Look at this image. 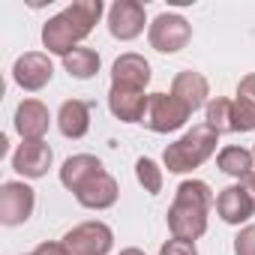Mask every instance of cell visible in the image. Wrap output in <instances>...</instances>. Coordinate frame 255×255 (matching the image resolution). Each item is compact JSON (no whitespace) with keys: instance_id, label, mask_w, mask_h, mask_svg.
Here are the masks:
<instances>
[{"instance_id":"6da1fadb","label":"cell","mask_w":255,"mask_h":255,"mask_svg":"<svg viewBox=\"0 0 255 255\" xmlns=\"http://www.w3.org/2000/svg\"><path fill=\"white\" fill-rule=\"evenodd\" d=\"M102 0H75L63 12L48 18L42 27V45L48 48V54L66 57L69 51H75L78 42L93 33L96 21L102 18Z\"/></svg>"},{"instance_id":"7a4b0ae2","label":"cell","mask_w":255,"mask_h":255,"mask_svg":"<svg viewBox=\"0 0 255 255\" xmlns=\"http://www.w3.org/2000/svg\"><path fill=\"white\" fill-rule=\"evenodd\" d=\"M210 207H213V192L204 180H183L174 192V201L168 207V231L174 240H189L195 243L204 231H207V219H210Z\"/></svg>"},{"instance_id":"3957f363","label":"cell","mask_w":255,"mask_h":255,"mask_svg":"<svg viewBox=\"0 0 255 255\" xmlns=\"http://www.w3.org/2000/svg\"><path fill=\"white\" fill-rule=\"evenodd\" d=\"M216 141L219 135L210 129L207 123H195L192 129H186L174 144L165 147L162 153V162L171 174H186V171H195L201 168L213 153H216Z\"/></svg>"},{"instance_id":"277c9868","label":"cell","mask_w":255,"mask_h":255,"mask_svg":"<svg viewBox=\"0 0 255 255\" xmlns=\"http://www.w3.org/2000/svg\"><path fill=\"white\" fill-rule=\"evenodd\" d=\"M192 117V111L174 96V93H150L147 99V111H144V126L150 132H159V135H168V132H177L180 126H186V120Z\"/></svg>"},{"instance_id":"5b68a950","label":"cell","mask_w":255,"mask_h":255,"mask_svg":"<svg viewBox=\"0 0 255 255\" xmlns=\"http://www.w3.org/2000/svg\"><path fill=\"white\" fill-rule=\"evenodd\" d=\"M189 39H192V24L177 12H162L147 27V42L159 54H177L189 45Z\"/></svg>"},{"instance_id":"8992f818","label":"cell","mask_w":255,"mask_h":255,"mask_svg":"<svg viewBox=\"0 0 255 255\" xmlns=\"http://www.w3.org/2000/svg\"><path fill=\"white\" fill-rule=\"evenodd\" d=\"M63 243L69 255H108L114 246V231L99 219H87L69 228L63 234Z\"/></svg>"},{"instance_id":"52a82bcc","label":"cell","mask_w":255,"mask_h":255,"mask_svg":"<svg viewBox=\"0 0 255 255\" xmlns=\"http://www.w3.org/2000/svg\"><path fill=\"white\" fill-rule=\"evenodd\" d=\"M36 207V192L24 180H6L0 186V222L6 228L24 225L33 216Z\"/></svg>"},{"instance_id":"ba28073f","label":"cell","mask_w":255,"mask_h":255,"mask_svg":"<svg viewBox=\"0 0 255 255\" xmlns=\"http://www.w3.org/2000/svg\"><path fill=\"white\" fill-rule=\"evenodd\" d=\"M147 24V12L144 3L138 0H114L111 9H108V33L120 42H132L144 33Z\"/></svg>"},{"instance_id":"9c48e42d","label":"cell","mask_w":255,"mask_h":255,"mask_svg":"<svg viewBox=\"0 0 255 255\" xmlns=\"http://www.w3.org/2000/svg\"><path fill=\"white\" fill-rule=\"evenodd\" d=\"M12 78L21 90L27 93H39L42 87L51 84L54 78V63L45 51H24L15 63H12Z\"/></svg>"},{"instance_id":"30bf717a","label":"cell","mask_w":255,"mask_h":255,"mask_svg":"<svg viewBox=\"0 0 255 255\" xmlns=\"http://www.w3.org/2000/svg\"><path fill=\"white\" fill-rule=\"evenodd\" d=\"M216 213L228 225H246L255 216V198L243 183H231L216 195Z\"/></svg>"},{"instance_id":"8fae6325","label":"cell","mask_w":255,"mask_h":255,"mask_svg":"<svg viewBox=\"0 0 255 255\" xmlns=\"http://www.w3.org/2000/svg\"><path fill=\"white\" fill-rule=\"evenodd\" d=\"M12 123H15V132L21 135V141H42L51 126V111L39 99H21Z\"/></svg>"},{"instance_id":"7c38bea8","label":"cell","mask_w":255,"mask_h":255,"mask_svg":"<svg viewBox=\"0 0 255 255\" xmlns=\"http://www.w3.org/2000/svg\"><path fill=\"white\" fill-rule=\"evenodd\" d=\"M51 162H54V153H51V147L45 141H21L18 150L12 153V168L27 180L45 177Z\"/></svg>"},{"instance_id":"4fadbf2b","label":"cell","mask_w":255,"mask_h":255,"mask_svg":"<svg viewBox=\"0 0 255 255\" xmlns=\"http://www.w3.org/2000/svg\"><path fill=\"white\" fill-rule=\"evenodd\" d=\"M147 99H150V93L135 90V87H123V84H111V90H108V108L123 123H141L144 111H147Z\"/></svg>"},{"instance_id":"5bb4252c","label":"cell","mask_w":255,"mask_h":255,"mask_svg":"<svg viewBox=\"0 0 255 255\" xmlns=\"http://www.w3.org/2000/svg\"><path fill=\"white\" fill-rule=\"evenodd\" d=\"M117 195H120V186L117 180L108 174V171H99L96 177H90L78 192H75V201L87 210H108L117 204Z\"/></svg>"},{"instance_id":"9a60e30c","label":"cell","mask_w":255,"mask_h":255,"mask_svg":"<svg viewBox=\"0 0 255 255\" xmlns=\"http://www.w3.org/2000/svg\"><path fill=\"white\" fill-rule=\"evenodd\" d=\"M171 93H174L192 114H195L201 105L210 102V84H207V78H204L201 72H195V69L177 72L174 81H171Z\"/></svg>"},{"instance_id":"2e32d148","label":"cell","mask_w":255,"mask_h":255,"mask_svg":"<svg viewBox=\"0 0 255 255\" xmlns=\"http://www.w3.org/2000/svg\"><path fill=\"white\" fill-rule=\"evenodd\" d=\"M111 84H123V87H135V90H144L150 84V63L135 54V51H126L114 60L111 66Z\"/></svg>"},{"instance_id":"e0dca14e","label":"cell","mask_w":255,"mask_h":255,"mask_svg":"<svg viewBox=\"0 0 255 255\" xmlns=\"http://www.w3.org/2000/svg\"><path fill=\"white\" fill-rule=\"evenodd\" d=\"M99 171H105L102 168V162H99V156H93V153H75V156H69L66 162H63V168H60V183L75 195L90 177H96Z\"/></svg>"},{"instance_id":"ac0fdd59","label":"cell","mask_w":255,"mask_h":255,"mask_svg":"<svg viewBox=\"0 0 255 255\" xmlns=\"http://www.w3.org/2000/svg\"><path fill=\"white\" fill-rule=\"evenodd\" d=\"M57 129L63 138H84L90 129V105L84 99H66L57 111Z\"/></svg>"},{"instance_id":"d6986e66","label":"cell","mask_w":255,"mask_h":255,"mask_svg":"<svg viewBox=\"0 0 255 255\" xmlns=\"http://www.w3.org/2000/svg\"><path fill=\"white\" fill-rule=\"evenodd\" d=\"M216 165H219V171H225V174H231V177H237V180L243 183V180L255 171V156H252V150H246V147L228 144V147L219 150Z\"/></svg>"},{"instance_id":"ffe728a7","label":"cell","mask_w":255,"mask_h":255,"mask_svg":"<svg viewBox=\"0 0 255 255\" xmlns=\"http://www.w3.org/2000/svg\"><path fill=\"white\" fill-rule=\"evenodd\" d=\"M204 123L210 126L216 135L237 132V123H234V99L213 96V99L204 105Z\"/></svg>"},{"instance_id":"44dd1931","label":"cell","mask_w":255,"mask_h":255,"mask_svg":"<svg viewBox=\"0 0 255 255\" xmlns=\"http://www.w3.org/2000/svg\"><path fill=\"white\" fill-rule=\"evenodd\" d=\"M99 66H102V60H99V54L93 51V48H75V51H69L66 57H63V69L72 75V78H78V81H87V78H93L96 72H99Z\"/></svg>"},{"instance_id":"7402d4cb","label":"cell","mask_w":255,"mask_h":255,"mask_svg":"<svg viewBox=\"0 0 255 255\" xmlns=\"http://www.w3.org/2000/svg\"><path fill=\"white\" fill-rule=\"evenodd\" d=\"M135 177H138V183L144 186V192H150V195H159V192H162L165 171H162L150 156H141V159L135 162Z\"/></svg>"},{"instance_id":"603a6c76","label":"cell","mask_w":255,"mask_h":255,"mask_svg":"<svg viewBox=\"0 0 255 255\" xmlns=\"http://www.w3.org/2000/svg\"><path fill=\"white\" fill-rule=\"evenodd\" d=\"M234 123H237V132H252L255 129V108L243 99H234Z\"/></svg>"},{"instance_id":"cb8c5ba5","label":"cell","mask_w":255,"mask_h":255,"mask_svg":"<svg viewBox=\"0 0 255 255\" xmlns=\"http://www.w3.org/2000/svg\"><path fill=\"white\" fill-rule=\"evenodd\" d=\"M234 255H255V225H243L234 237Z\"/></svg>"},{"instance_id":"d4e9b609","label":"cell","mask_w":255,"mask_h":255,"mask_svg":"<svg viewBox=\"0 0 255 255\" xmlns=\"http://www.w3.org/2000/svg\"><path fill=\"white\" fill-rule=\"evenodd\" d=\"M159 255H198V249H195V243H189V240H168V243H162V249H159Z\"/></svg>"},{"instance_id":"484cf974","label":"cell","mask_w":255,"mask_h":255,"mask_svg":"<svg viewBox=\"0 0 255 255\" xmlns=\"http://www.w3.org/2000/svg\"><path fill=\"white\" fill-rule=\"evenodd\" d=\"M237 99H243V102H249V105L255 108V72L240 78V84H237Z\"/></svg>"},{"instance_id":"4316f807","label":"cell","mask_w":255,"mask_h":255,"mask_svg":"<svg viewBox=\"0 0 255 255\" xmlns=\"http://www.w3.org/2000/svg\"><path fill=\"white\" fill-rule=\"evenodd\" d=\"M30 255H69V249H66L63 240H45V243H39Z\"/></svg>"},{"instance_id":"83f0119b","label":"cell","mask_w":255,"mask_h":255,"mask_svg":"<svg viewBox=\"0 0 255 255\" xmlns=\"http://www.w3.org/2000/svg\"><path fill=\"white\" fill-rule=\"evenodd\" d=\"M243 186H246V189H249V195L255 198V171H252V174H249V177L243 180Z\"/></svg>"},{"instance_id":"f1b7e54d","label":"cell","mask_w":255,"mask_h":255,"mask_svg":"<svg viewBox=\"0 0 255 255\" xmlns=\"http://www.w3.org/2000/svg\"><path fill=\"white\" fill-rule=\"evenodd\" d=\"M120 255H144V249H138V246H126V249H120Z\"/></svg>"},{"instance_id":"f546056e","label":"cell","mask_w":255,"mask_h":255,"mask_svg":"<svg viewBox=\"0 0 255 255\" xmlns=\"http://www.w3.org/2000/svg\"><path fill=\"white\" fill-rule=\"evenodd\" d=\"M252 156H255V147H252Z\"/></svg>"}]
</instances>
